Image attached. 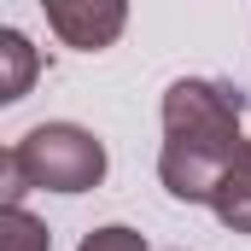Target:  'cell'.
<instances>
[{
	"label": "cell",
	"instance_id": "cell-6",
	"mask_svg": "<svg viewBox=\"0 0 251 251\" xmlns=\"http://www.w3.org/2000/svg\"><path fill=\"white\" fill-rule=\"evenodd\" d=\"M0 228H6V251H47V228L35 222V216H24V210H6L0 216Z\"/></svg>",
	"mask_w": 251,
	"mask_h": 251
},
{
	"label": "cell",
	"instance_id": "cell-5",
	"mask_svg": "<svg viewBox=\"0 0 251 251\" xmlns=\"http://www.w3.org/2000/svg\"><path fill=\"white\" fill-rule=\"evenodd\" d=\"M0 59H6L0 100H24V82H29V70H35V53H29V41H24L18 29H6V35H0Z\"/></svg>",
	"mask_w": 251,
	"mask_h": 251
},
{
	"label": "cell",
	"instance_id": "cell-2",
	"mask_svg": "<svg viewBox=\"0 0 251 251\" xmlns=\"http://www.w3.org/2000/svg\"><path fill=\"white\" fill-rule=\"evenodd\" d=\"M105 176V146L76 123H47L6 152V210H18L24 181L53 193H88Z\"/></svg>",
	"mask_w": 251,
	"mask_h": 251
},
{
	"label": "cell",
	"instance_id": "cell-1",
	"mask_svg": "<svg viewBox=\"0 0 251 251\" xmlns=\"http://www.w3.org/2000/svg\"><path fill=\"white\" fill-rule=\"evenodd\" d=\"M240 117H246V94L228 82H176L164 94V134L170 140H164L158 176L176 199H187V204L216 199L228 170L246 158Z\"/></svg>",
	"mask_w": 251,
	"mask_h": 251
},
{
	"label": "cell",
	"instance_id": "cell-3",
	"mask_svg": "<svg viewBox=\"0 0 251 251\" xmlns=\"http://www.w3.org/2000/svg\"><path fill=\"white\" fill-rule=\"evenodd\" d=\"M47 24L64 35V47L100 53V47H111V41L123 35L128 12L117 0H88V6H76V0H47Z\"/></svg>",
	"mask_w": 251,
	"mask_h": 251
},
{
	"label": "cell",
	"instance_id": "cell-7",
	"mask_svg": "<svg viewBox=\"0 0 251 251\" xmlns=\"http://www.w3.org/2000/svg\"><path fill=\"white\" fill-rule=\"evenodd\" d=\"M82 251H146V246H140L134 228H94V234L82 240Z\"/></svg>",
	"mask_w": 251,
	"mask_h": 251
},
{
	"label": "cell",
	"instance_id": "cell-4",
	"mask_svg": "<svg viewBox=\"0 0 251 251\" xmlns=\"http://www.w3.org/2000/svg\"><path fill=\"white\" fill-rule=\"evenodd\" d=\"M210 210L222 216V228H234V234H251V146H246V158L228 170V181L216 187Z\"/></svg>",
	"mask_w": 251,
	"mask_h": 251
}]
</instances>
